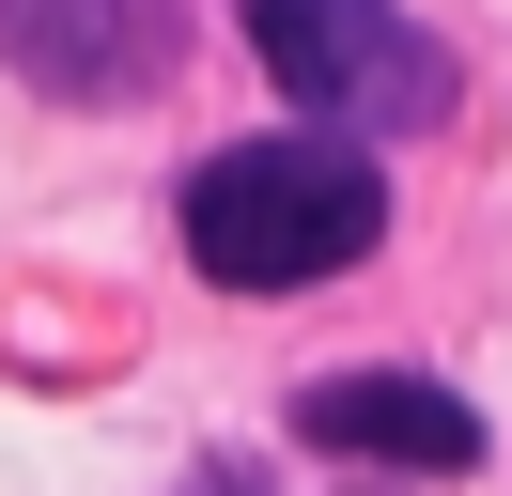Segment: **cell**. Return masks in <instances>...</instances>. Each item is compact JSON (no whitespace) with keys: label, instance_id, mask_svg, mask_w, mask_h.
Wrapping results in <instances>:
<instances>
[{"label":"cell","instance_id":"obj_1","mask_svg":"<svg viewBox=\"0 0 512 496\" xmlns=\"http://www.w3.org/2000/svg\"><path fill=\"white\" fill-rule=\"evenodd\" d=\"M373 248H388V155L342 124H280L187 171V264L218 295H311Z\"/></svg>","mask_w":512,"mask_h":496},{"label":"cell","instance_id":"obj_3","mask_svg":"<svg viewBox=\"0 0 512 496\" xmlns=\"http://www.w3.org/2000/svg\"><path fill=\"white\" fill-rule=\"evenodd\" d=\"M0 62L63 109H125L187 62V16L171 0H0Z\"/></svg>","mask_w":512,"mask_h":496},{"label":"cell","instance_id":"obj_2","mask_svg":"<svg viewBox=\"0 0 512 496\" xmlns=\"http://www.w3.org/2000/svg\"><path fill=\"white\" fill-rule=\"evenodd\" d=\"M233 16H249V47H264V78L295 93V109L311 124H388V140H404V124H450V47L435 31L404 16V0H233Z\"/></svg>","mask_w":512,"mask_h":496},{"label":"cell","instance_id":"obj_4","mask_svg":"<svg viewBox=\"0 0 512 496\" xmlns=\"http://www.w3.org/2000/svg\"><path fill=\"white\" fill-rule=\"evenodd\" d=\"M295 434L342 450V465H419V481H466L481 465V403L435 388V372H388V357L311 372V388H295Z\"/></svg>","mask_w":512,"mask_h":496}]
</instances>
